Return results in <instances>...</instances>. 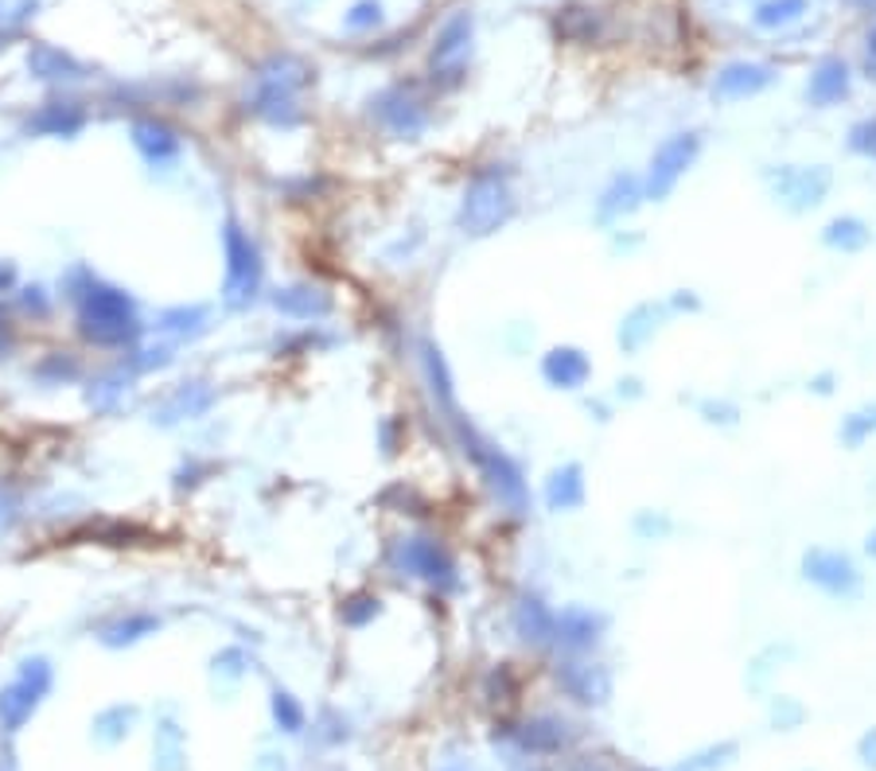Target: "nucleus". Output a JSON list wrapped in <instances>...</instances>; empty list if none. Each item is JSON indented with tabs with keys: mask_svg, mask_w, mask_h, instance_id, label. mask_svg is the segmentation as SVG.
Instances as JSON below:
<instances>
[{
	"mask_svg": "<svg viewBox=\"0 0 876 771\" xmlns=\"http://www.w3.org/2000/svg\"><path fill=\"white\" fill-rule=\"evenodd\" d=\"M70 301L78 309V332L98 348H133L140 340L137 304L125 289L106 285L86 270L70 273Z\"/></svg>",
	"mask_w": 876,
	"mask_h": 771,
	"instance_id": "f257e3e1",
	"label": "nucleus"
},
{
	"mask_svg": "<svg viewBox=\"0 0 876 771\" xmlns=\"http://www.w3.org/2000/svg\"><path fill=\"white\" fill-rule=\"evenodd\" d=\"M445 421L452 424L456 445H460V452L476 463L479 479H484L487 491L495 495V502H499L503 510H510V515H526V507H531V487H526V476H523V468H518L515 456L503 452L495 440H487L468 417H460V409L448 413Z\"/></svg>",
	"mask_w": 876,
	"mask_h": 771,
	"instance_id": "f03ea898",
	"label": "nucleus"
},
{
	"mask_svg": "<svg viewBox=\"0 0 876 771\" xmlns=\"http://www.w3.org/2000/svg\"><path fill=\"white\" fill-rule=\"evenodd\" d=\"M518 199L510 187V172L503 164H487L468 179L460 195V211H456V226L468 238H491L515 218Z\"/></svg>",
	"mask_w": 876,
	"mask_h": 771,
	"instance_id": "7ed1b4c3",
	"label": "nucleus"
},
{
	"mask_svg": "<svg viewBox=\"0 0 876 771\" xmlns=\"http://www.w3.org/2000/svg\"><path fill=\"white\" fill-rule=\"evenodd\" d=\"M312 82V70L296 59V55H273L270 62L257 67L254 78V98H250V109H254L262 121H270L273 129H296L304 121L296 106V94Z\"/></svg>",
	"mask_w": 876,
	"mask_h": 771,
	"instance_id": "20e7f679",
	"label": "nucleus"
},
{
	"mask_svg": "<svg viewBox=\"0 0 876 771\" xmlns=\"http://www.w3.org/2000/svg\"><path fill=\"white\" fill-rule=\"evenodd\" d=\"M386 565H390L398 577L421 580V585H429L432 593H440V596L460 593V585H464L452 549H448L440 538H429V534L393 538L390 546H386Z\"/></svg>",
	"mask_w": 876,
	"mask_h": 771,
	"instance_id": "39448f33",
	"label": "nucleus"
},
{
	"mask_svg": "<svg viewBox=\"0 0 876 771\" xmlns=\"http://www.w3.org/2000/svg\"><path fill=\"white\" fill-rule=\"evenodd\" d=\"M223 254H226V281H223L226 309H250V304L257 301V293H262L265 262H262L257 242L250 238V231H242L239 218H226Z\"/></svg>",
	"mask_w": 876,
	"mask_h": 771,
	"instance_id": "423d86ee",
	"label": "nucleus"
},
{
	"mask_svg": "<svg viewBox=\"0 0 876 771\" xmlns=\"http://www.w3.org/2000/svg\"><path fill=\"white\" fill-rule=\"evenodd\" d=\"M51 686H55L51 663H47L43 655L23 658V663L16 666L12 682L0 690V729H4V733H20V729L36 718L43 697L51 694Z\"/></svg>",
	"mask_w": 876,
	"mask_h": 771,
	"instance_id": "0eeeda50",
	"label": "nucleus"
},
{
	"mask_svg": "<svg viewBox=\"0 0 876 771\" xmlns=\"http://www.w3.org/2000/svg\"><path fill=\"white\" fill-rule=\"evenodd\" d=\"M763 184L779 207H787L791 215H807L830 195L834 172L826 164H779V168H763Z\"/></svg>",
	"mask_w": 876,
	"mask_h": 771,
	"instance_id": "6e6552de",
	"label": "nucleus"
},
{
	"mask_svg": "<svg viewBox=\"0 0 876 771\" xmlns=\"http://www.w3.org/2000/svg\"><path fill=\"white\" fill-rule=\"evenodd\" d=\"M698 156H701V133H693V129L670 133V137L651 153V164H646V172H643V203L670 199L678 179L698 164Z\"/></svg>",
	"mask_w": 876,
	"mask_h": 771,
	"instance_id": "1a4fd4ad",
	"label": "nucleus"
},
{
	"mask_svg": "<svg viewBox=\"0 0 876 771\" xmlns=\"http://www.w3.org/2000/svg\"><path fill=\"white\" fill-rule=\"evenodd\" d=\"M471 39H476V16L468 8L452 12L445 23H440L437 39H432V51H429V70H432V82L440 86H456L468 70L471 59Z\"/></svg>",
	"mask_w": 876,
	"mask_h": 771,
	"instance_id": "9d476101",
	"label": "nucleus"
},
{
	"mask_svg": "<svg viewBox=\"0 0 876 771\" xmlns=\"http://www.w3.org/2000/svg\"><path fill=\"white\" fill-rule=\"evenodd\" d=\"M370 117H374L378 129H386L393 140H421V133L429 129V109L406 86H386L374 98L367 101Z\"/></svg>",
	"mask_w": 876,
	"mask_h": 771,
	"instance_id": "9b49d317",
	"label": "nucleus"
},
{
	"mask_svg": "<svg viewBox=\"0 0 876 771\" xmlns=\"http://www.w3.org/2000/svg\"><path fill=\"white\" fill-rule=\"evenodd\" d=\"M802 580L815 588H823L834 601H854L862 593V573H857L854 557L841 554V549H807L802 554Z\"/></svg>",
	"mask_w": 876,
	"mask_h": 771,
	"instance_id": "f8f14e48",
	"label": "nucleus"
},
{
	"mask_svg": "<svg viewBox=\"0 0 876 771\" xmlns=\"http://www.w3.org/2000/svg\"><path fill=\"white\" fill-rule=\"evenodd\" d=\"M604 627H607L604 612L588 608V604H565L562 612H554V640L549 643H557L570 655H581V651L596 647Z\"/></svg>",
	"mask_w": 876,
	"mask_h": 771,
	"instance_id": "ddd939ff",
	"label": "nucleus"
},
{
	"mask_svg": "<svg viewBox=\"0 0 876 771\" xmlns=\"http://www.w3.org/2000/svg\"><path fill=\"white\" fill-rule=\"evenodd\" d=\"M776 78H779L776 67H768V62L737 59V62H724V67L717 70V78H713L709 90H713L717 101H744V98L763 94Z\"/></svg>",
	"mask_w": 876,
	"mask_h": 771,
	"instance_id": "4468645a",
	"label": "nucleus"
},
{
	"mask_svg": "<svg viewBox=\"0 0 876 771\" xmlns=\"http://www.w3.org/2000/svg\"><path fill=\"white\" fill-rule=\"evenodd\" d=\"M554 679H557V686H562V694L581 705H604L607 697H612V674L596 663L565 658V663H557Z\"/></svg>",
	"mask_w": 876,
	"mask_h": 771,
	"instance_id": "2eb2a0df",
	"label": "nucleus"
},
{
	"mask_svg": "<svg viewBox=\"0 0 876 771\" xmlns=\"http://www.w3.org/2000/svg\"><path fill=\"white\" fill-rule=\"evenodd\" d=\"M510 627L526 647H542L554 640V608L538 593H518L510 604Z\"/></svg>",
	"mask_w": 876,
	"mask_h": 771,
	"instance_id": "dca6fc26",
	"label": "nucleus"
},
{
	"mask_svg": "<svg viewBox=\"0 0 876 771\" xmlns=\"http://www.w3.org/2000/svg\"><path fill=\"white\" fill-rule=\"evenodd\" d=\"M218 393L211 390L207 382H179L176 390L168 393V398L160 401V406L153 409V421L156 424H179V421H195V417H203L211 406H215Z\"/></svg>",
	"mask_w": 876,
	"mask_h": 771,
	"instance_id": "f3484780",
	"label": "nucleus"
},
{
	"mask_svg": "<svg viewBox=\"0 0 876 771\" xmlns=\"http://www.w3.org/2000/svg\"><path fill=\"white\" fill-rule=\"evenodd\" d=\"M854 90V75H849V62L838 59V55H826L815 70H810V82H807V101L815 109H830L838 101L849 98Z\"/></svg>",
	"mask_w": 876,
	"mask_h": 771,
	"instance_id": "a211bd4d",
	"label": "nucleus"
},
{
	"mask_svg": "<svg viewBox=\"0 0 876 771\" xmlns=\"http://www.w3.org/2000/svg\"><path fill=\"white\" fill-rule=\"evenodd\" d=\"M129 137H133V145H137V153L145 156L148 164H156V168H168V164H176L179 153H184V140H179V133L168 129L164 121H153V117H145V121H133Z\"/></svg>",
	"mask_w": 876,
	"mask_h": 771,
	"instance_id": "6ab92c4d",
	"label": "nucleus"
},
{
	"mask_svg": "<svg viewBox=\"0 0 876 771\" xmlns=\"http://www.w3.org/2000/svg\"><path fill=\"white\" fill-rule=\"evenodd\" d=\"M639 207H643V176H635V172H615L596 199V218L600 223H620V218H627L631 211H639Z\"/></svg>",
	"mask_w": 876,
	"mask_h": 771,
	"instance_id": "aec40b11",
	"label": "nucleus"
},
{
	"mask_svg": "<svg viewBox=\"0 0 876 771\" xmlns=\"http://www.w3.org/2000/svg\"><path fill=\"white\" fill-rule=\"evenodd\" d=\"M542 379L554 386V390H581L592 379V359L581 348H570V343L549 348L542 355Z\"/></svg>",
	"mask_w": 876,
	"mask_h": 771,
	"instance_id": "412c9836",
	"label": "nucleus"
},
{
	"mask_svg": "<svg viewBox=\"0 0 876 771\" xmlns=\"http://www.w3.org/2000/svg\"><path fill=\"white\" fill-rule=\"evenodd\" d=\"M270 304L289 320H323L331 312V293H323L320 285H285L273 289Z\"/></svg>",
	"mask_w": 876,
	"mask_h": 771,
	"instance_id": "4be33fe9",
	"label": "nucleus"
},
{
	"mask_svg": "<svg viewBox=\"0 0 876 771\" xmlns=\"http://www.w3.org/2000/svg\"><path fill=\"white\" fill-rule=\"evenodd\" d=\"M421 374H425V386H429L432 406H437L445 417L456 413V382H452V371H448L445 351H440L432 340H421Z\"/></svg>",
	"mask_w": 876,
	"mask_h": 771,
	"instance_id": "5701e85b",
	"label": "nucleus"
},
{
	"mask_svg": "<svg viewBox=\"0 0 876 771\" xmlns=\"http://www.w3.org/2000/svg\"><path fill=\"white\" fill-rule=\"evenodd\" d=\"M584 468L577 460L562 463V468H554L546 476V487H542V499H546V507L554 510V515H565V510H577L584 502Z\"/></svg>",
	"mask_w": 876,
	"mask_h": 771,
	"instance_id": "b1692460",
	"label": "nucleus"
},
{
	"mask_svg": "<svg viewBox=\"0 0 876 771\" xmlns=\"http://www.w3.org/2000/svg\"><path fill=\"white\" fill-rule=\"evenodd\" d=\"M510 741H515L523 752H557V749H565V741H570V725L557 718H534V721H523V725L510 729Z\"/></svg>",
	"mask_w": 876,
	"mask_h": 771,
	"instance_id": "393cba45",
	"label": "nucleus"
},
{
	"mask_svg": "<svg viewBox=\"0 0 876 771\" xmlns=\"http://www.w3.org/2000/svg\"><path fill=\"white\" fill-rule=\"evenodd\" d=\"M160 632V616L156 612H129V616H117L109 619L106 627L98 632V640L106 647H133V643L148 640V635Z\"/></svg>",
	"mask_w": 876,
	"mask_h": 771,
	"instance_id": "a878e982",
	"label": "nucleus"
},
{
	"mask_svg": "<svg viewBox=\"0 0 876 771\" xmlns=\"http://www.w3.org/2000/svg\"><path fill=\"white\" fill-rule=\"evenodd\" d=\"M28 70L36 78H43V82H75V78L86 75L82 62L70 59V55L59 51V47H47V43H39L28 51Z\"/></svg>",
	"mask_w": 876,
	"mask_h": 771,
	"instance_id": "bb28decb",
	"label": "nucleus"
},
{
	"mask_svg": "<svg viewBox=\"0 0 876 771\" xmlns=\"http://www.w3.org/2000/svg\"><path fill=\"white\" fill-rule=\"evenodd\" d=\"M666 316H670L666 304H651V301L635 304V309H631L627 316H623V324H620V348L623 351H639L654 332H659V320H666Z\"/></svg>",
	"mask_w": 876,
	"mask_h": 771,
	"instance_id": "cd10ccee",
	"label": "nucleus"
},
{
	"mask_svg": "<svg viewBox=\"0 0 876 771\" xmlns=\"http://www.w3.org/2000/svg\"><path fill=\"white\" fill-rule=\"evenodd\" d=\"M82 125H86V114L75 106V101H47V106L28 121V129L43 133V137H75V133H82Z\"/></svg>",
	"mask_w": 876,
	"mask_h": 771,
	"instance_id": "c85d7f7f",
	"label": "nucleus"
},
{
	"mask_svg": "<svg viewBox=\"0 0 876 771\" xmlns=\"http://www.w3.org/2000/svg\"><path fill=\"white\" fill-rule=\"evenodd\" d=\"M211 328V309L207 304H176V309H164L156 316V332H172L179 340H195Z\"/></svg>",
	"mask_w": 876,
	"mask_h": 771,
	"instance_id": "c756f323",
	"label": "nucleus"
},
{
	"mask_svg": "<svg viewBox=\"0 0 876 771\" xmlns=\"http://www.w3.org/2000/svg\"><path fill=\"white\" fill-rule=\"evenodd\" d=\"M810 12V0H760L752 12V23L760 31H787Z\"/></svg>",
	"mask_w": 876,
	"mask_h": 771,
	"instance_id": "7c9ffc66",
	"label": "nucleus"
},
{
	"mask_svg": "<svg viewBox=\"0 0 876 771\" xmlns=\"http://www.w3.org/2000/svg\"><path fill=\"white\" fill-rule=\"evenodd\" d=\"M823 242L830 250H841V254H857V250H865V242H869V226H865L857 215L830 218L823 231Z\"/></svg>",
	"mask_w": 876,
	"mask_h": 771,
	"instance_id": "2f4dec72",
	"label": "nucleus"
},
{
	"mask_svg": "<svg viewBox=\"0 0 876 771\" xmlns=\"http://www.w3.org/2000/svg\"><path fill=\"white\" fill-rule=\"evenodd\" d=\"M838 437H841V445H846V448H862L865 440L876 437V401H873V406L854 409V413L841 421Z\"/></svg>",
	"mask_w": 876,
	"mask_h": 771,
	"instance_id": "473e14b6",
	"label": "nucleus"
},
{
	"mask_svg": "<svg viewBox=\"0 0 876 771\" xmlns=\"http://www.w3.org/2000/svg\"><path fill=\"white\" fill-rule=\"evenodd\" d=\"M378 616H382V601H378L374 593L347 596L343 608H339V619H343L347 627H367V624H374Z\"/></svg>",
	"mask_w": 876,
	"mask_h": 771,
	"instance_id": "72a5a7b5",
	"label": "nucleus"
},
{
	"mask_svg": "<svg viewBox=\"0 0 876 771\" xmlns=\"http://www.w3.org/2000/svg\"><path fill=\"white\" fill-rule=\"evenodd\" d=\"M273 721H278V729H285V733H304V705L296 702V697L289 694V690H273Z\"/></svg>",
	"mask_w": 876,
	"mask_h": 771,
	"instance_id": "f704fd0d",
	"label": "nucleus"
},
{
	"mask_svg": "<svg viewBox=\"0 0 876 771\" xmlns=\"http://www.w3.org/2000/svg\"><path fill=\"white\" fill-rule=\"evenodd\" d=\"M378 23H382V4H378V0H359V4L343 16L347 31H370V28H378Z\"/></svg>",
	"mask_w": 876,
	"mask_h": 771,
	"instance_id": "c9c22d12",
	"label": "nucleus"
},
{
	"mask_svg": "<svg viewBox=\"0 0 876 771\" xmlns=\"http://www.w3.org/2000/svg\"><path fill=\"white\" fill-rule=\"evenodd\" d=\"M94 390H90V406L94 409H106V406H114L117 398H121L125 390H129V379L125 374H106V379H98V382H90Z\"/></svg>",
	"mask_w": 876,
	"mask_h": 771,
	"instance_id": "e433bc0d",
	"label": "nucleus"
},
{
	"mask_svg": "<svg viewBox=\"0 0 876 771\" xmlns=\"http://www.w3.org/2000/svg\"><path fill=\"white\" fill-rule=\"evenodd\" d=\"M36 374L43 382H62V379L70 382V379H78V363H75V359H62L59 351H55V355H47L43 363L36 367Z\"/></svg>",
	"mask_w": 876,
	"mask_h": 771,
	"instance_id": "4c0bfd02",
	"label": "nucleus"
},
{
	"mask_svg": "<svg viewBox=\"0 0 876 771\" xmlns=\"http://www.w3.org/2000/svg\"><path fill=\"white\" fill-rule=\"evenodd\" d=\"M849 148H854L857 156L876 160V117H865V121H857L854 129H849Z\"/></svg>",
	"mask_w": 876,
	"mask_h": 771,
	"instance_id": "58836bf2",
	"label": "nucleus"
},
{
	"mask_svg": "<svg viewBox=\"0 0 876 771\" xmlns=\"http://www.w3.org/2000/svg\"><path fill=\"white\" fill-rule=\"evenodd\" d=\"M701 413H705V421H721V424H737V406H724V401H705V406H701Z\"/></svg>",
	"mask_w": 876,
	"mask_h": 771,
	"instance_id": "ea45409f",
	"label": "nucleus"
},
{
	"mask_svg": "<svg viewBox=\"0 0 876 771\" xmlns=\"http://www.w3.org/2000/svg\"><path fill=\"white\" fill-rule=\"evenodd\" d=\"M12 348H16V328H12V320H8V312L0 309V359L12 355Z\"/></svg>",
	"mask_w": 876,
	"mask_h": 771,
	"instance_id": "a19ab883",
	"label": "nucleus"
},
{
	"mask_svg": "<svg viewBox=\"0 0 876 771\" xmlns=\"http://www.w3.org/2000/svg\"><path fill=\"white\" fill-rule=\"evenodd\" d=\"M862 62H865V75L876 82V23L869 28V36H865V59Z\"/></svg>",
	"mask_w": 876,
	"mask_h": 771,
	"instance_id": "79ce46f5",
	"label": "nucleus"
},
{
	"mask_svg": "<svg viewBox=\"0 0 876 771\" xmlns=\"http://www.w3.org/2000/svg\"><path fill=\"white\" fill-rule=\"evenodd\" d=\"M39 293H43V289H23L20 301H23V309H28V312H36V316H43V312H47V296H39Z\"/></svg>",
	"mask_w": 876,
	"mask_h": 771,
	"instance_id": "37998d69",
	"label": "nucleus"
},
{
	"mask_svg": "<svg viewBox=\"0 0 876 771\" xmlns=\"http://www.w3.org/2000/svg\"><path fill=\"white\" fill-rule=\"evenodd\" d=\"M666 309L670 312H698L701 301L693 293H678V296H670V301H666Z\"/></svg>",
	"mask_w": 876,
	"mask_h": 771,
	"instance_id": "c03bdc74",
	"label": "nucleus"
},
{
	"mask_svg": "<svg viewBox=\"0 0 876 771\" xmlns=\"http://www.w3.org/2000/svg\"><path fill=\"white\" fill-rule=\"evenodd\" d=\"M635 530H639V534H651V530H654V534H666V530H670V523H666V518H659V523H651V518H646V515H639V518H635Z\"/></svg>",
	"mask_w": 876,
	"mask_h": 771,
	"instance_id": "a18cd8bd",
	"label": "nucleus"
},
{
	"mask_svg": "<svg viewBox=\"0 0 876 771\" xmlns=\"http://www.w3.org/2000/svg\"><path fill=\"white\" fill-rule=\"evenodd\" d=\"M862 757H865V764L876 768V729H873V733L862 741Z\"/></svg>",
	"mask_w": 876,
	"mask_h": 771,
	"instance_id": "49530a36",
	"label": "nucleus"
},
{
	"mask_svg": "<svg viewBox=\"0 0 876 771\" xmlns=\"http://www.w3.org/2000/svg\"><path fill=\"white\" fill-rule=\"evenodd\" d=\"M12 285H16V265L4 262V265H0V293H8Z\"/></svg>",
	"mask_w": 876,
	"mask_h": 771,
	"instance_id": "de8ad7c7",
	"label": "nucleus"
},
{
	"mask_svg": "<svg viewBox=\"0 0 876 771\" xmlns=\"http://www.w3.org/2000/svg\"><path fill=\"white\" fill-rule=\"evenodd\" d=\"M830 382H834V374H818V379L810 382V390H815V393H830V390H834Z\"/></svg>",
	"mask_w": 876,
	"mask_h": 771,
	"instance_id": "09e8293b",
	"label": "nucleus"
},
{
	"mask_svg": "<svg viewBox=\"0 0 876 771\" xmlns=\"http://www.w3.org/2000/svg\"><path fill=\"white\" fill-rule=\"evenodd\" d=\"M846 4L862 8V12H876V0H846Z\"/></svg>",
	"mask_w": 876,
	"mask_h": 771,
	"instance_id": "8fccbe9b",
	"label": "nucleus"
},
{
	"mask_svg": "<svg viewBox=\"0 0 876 771\" xmlns=\"http://www.w3.org/2000/svg\"><path fill=\"white\" fill-rule=\"evenodd\" d=\"M865 554H869V557H876V530L869 534V538H865Z\"/></svg>",
	"mask_w": 876,
	"mask_h": 771,
	"instance_id": "3c124183",
	"label": "nucleus"
},
{
	"mask_svg": "<svg viewBox=\"0 0 876 771\" xmlns=\"http://www.w3.org/2000/svg\"><path fill=\"white\" fill-rule=\"evenodd\" d=\"M0 771H16V760L8 757V752H4V757H0Z\"/></svg>",
	"mask_w": 876,
	"mask_h": 771,
	"instance_id": "603ef678",
	"label": "nucleus"
},
{
	"mask_svg": "<svg viewBox=\"0 0 876 771\" xmlns=\"http://www.w3.org/2000/svg\"><path fill=\"white\" fill-rule=\"evenodd\" d=\"M440 771H464V768H456V764H448V768H440Z\"/></svg>",
	"mask_w": 876,
	"mask_h": 771,
	"instance_id": "864d4df0",
	"label": "nucleus"
}]
</instances>
